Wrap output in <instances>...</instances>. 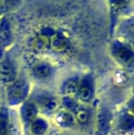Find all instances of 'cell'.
Returning a JSON list of instances; mask_svg holds the SVG:
<instances>
[{"label":"cell","instance_id":"2","mask_svg":"<svg viewBox=\"0 0 134 135\" xmlns=\"http://www.w3.org/2000/svg\"><path fill=\"white\" fill-rule=\"evenodd\" d=\"M16 78V70L9 61L5 60L0 64V80L3 83H11Z\"/></svg>","mask_w":134,"mask_h":135},{"label":"cell","instance_id":"10","mask_svg":"<svg viewBox=\"0 0 134 135\" xmlns=\"http://www.w3.org/2000/svg\"><path fill=\"white\" fill-rule=\"evenodd\" d=\"M52 48L55 51L62 52V51L65 50L67 48L68 41L66 38H64L63 36L56 34L52 39Z\"/></svg>","mask_w":134,"mask_h":135},{"label":"cell","instance_id":"19","mask_svg":"<svg viewBox=\"0 0 134 135\" xmlns=\"http://www.w3.org/2000/svg\"><path fill=\"white\" fill-rule=\"evenodd\" d=\"M52 135H66V133H64L63 132H55L53 133H52Z\"/></svg>","mask_w":134,"mask_h":135},{"label":"cell","instance_id":"18","mask_svg":"<svg viewBox=\"0 0 134 135\" xmlns=\"http://www.w3.org/2000/svg\"><path fill=\"white\" fill-rule=\"evenodd\" d=\"M130 108H131L132 111H134V98L131 100V102H130Z\"/></svg>","mask_w":134,"mask_h":135},{"label":"cell","instance_id":"17","mask_svg":"<svg viewBox=\"0 0 134 135\" xmlns=\"http://www.w3.org/2000/svg\"><path fill=\"white\" fill-rule=\"evenodd\" d=\"M98 126L102 132H103L104 130H106L107 127H108V118H107V114L104 111H101L100 113H99Z\"/></svg>","mask_w":134,"mask_h":135},{"label":"cell","instance_id":"8","mask_svg":"<svg viewBox=\"0 0 134 135\" xmlns=\"http://www.w3.org/2000/svg\"><path fill=\"white\" fill-rule=\"evenodd\" d=\"M48 124L41 118H36L34 120L31 121V133L34 135H42L47 131Z\"/></svg>","mask_w":134,"mask_h":135},{"label":"cell","instance_id":"15","mask_svg":"<svg viewBox=\"0 0 134 135\" xmlns=\"http://www.w3.org/2000/svg\"><path fill=\"white\" fill-rule=\"evenodd\" d=\"M120 126L125 130H131L134 128V119L130 115H125L122 118Z\"/></svg>","mask_w":134,"mask_h":135},{"label":"cell","instance_id":"5","mask_svg":"<svg viewBox=\"0 0 134 135\" xmlns=\"http://www.w3.org/2000/svg\"><path fill=\"white\" fill-rule=\"evenodd\" d=\"M20 114H21L22 119L25 122H31L36 119V116L38 114L37 107L31 102H27L21 107Z\"/></svg>","mask_w":134,"mask_h":135},{"label":"cell","instance_id":"9","mask_svg":"<svg viewBox=\"0 0 134 135\" xmlns=\"http://www.w3.org/2000/svg\"><path fill=\"white\" fill-rule=\"evenodd\" d=\"M41 108L44 111L48 112V113H52L54 112L59 108V102L57 99L53 98H43L41 102Z\"/></svg>","mask_w":134,"mask_h":135},{"label":"cell","instance_id":"7","mask_svg":"<svg viewBox=\"0 0 134 135\" xmlns=\"http://www.w3.org/2000/svg\"><path fill=\"white\" fill-rule=\"evenodd\" d=\"M33 73L38 78H46L52 73V67L47 62H39L36 64L33 68Z\"/></svg>","mask_w":134,"mask_h":135},{"label":"cell","instance_id":"3","mask_svg":"<svg viewBox=\"0 0 134 135\" xmlns=\"http://www.w3.org/2000/svg\"><path fill=\"white\" fill-rule=\"evenodd\" d=\"M79 99L83 102H89L93 97V87H92L91 81L88 79H85L78 87L77 93Z\"/></svg>","mask_w":134,"mask_h":135},{"label":"cell","instance_id":"12","mask_svg":"<svg viewBox=\"0 0 134 135\" xmlns=\"http://www.w3.org/2000/svg\"><path fill=\"white\" fill-rule=\"evenodd\" d=\"M63 105L69 112H75L78 108V103L75 98H70V97H64L63 98Z\"/></svg>","mask_w":134,"mask_h":135},{"label":"cell","instance_id":"14","mask_svg":"<svg viewBox=\"0 0 134 135\" xmlns=\"http://www.w3.org/2000/svg\"><path fill=\"white\" fill-rule=\"evenodd\" d=\"M48 46V40L44 37H39L32 41V47L37 51H43Z\"/></svg>","mask_w":134,"mask_h":135},{"label":"cell","instance_id":"4","mask_svg":"<svg viewBox=\"0 0 134 135\" xmlns=\"http://www.w3.org/2000/svg\"><path fill=\"white\" fill-rule=\"evenodd\" d=\"M114 55L121 64H128L132 62L134 59V54L130 49L125 46H118L115 48Z\"/></svg>","mask_w":134,"mask_h":135},{"label":"cell","instance_id":"6","mask_svg":"<svg viewBox=\"0 0 134 135\" xmlns=\"http://www.w3.org/2000/svg\"><path fill=\"white\" fill-rule=\"evenodd\" d=\"M55 121L59 126L66 128V127H70L73 124L75 118L72 115L71 112L67 111V110H63V111H59L56 114Z\"/></svg>","mask_w":134,"mask_h":135},{"label":"cell","instance_id":"13","mask_svg":"<svg viewBox=\"0 0 134 135\" xmlns=\"http://www.w3.org/2000/svg\"><path fill=\"white\" fill-rule=\"evenodd\" d=\"M75 118L81 124H85L89 119V111L85 108H78L75 111Z\"/></svg>","mask_w":134,"mask_h":135},{"label":"cell","instance_id":"1","mask_svg":"<svg viewBox=\"0 0 134 135\" xmlns=\"http://www.w3.org/2000/svg\"><path fill=\"white\" fill-rule=\"evenodd\" d=\"M28 94V85L25 82L18 81L11 85L7 90V99L11 104L21 102Z\"/></svg>","mask_w":134,"mask_h":135},{"label":"cell","instance_id":"20","mask_svg":"<svg viewBox=\"0 0 134 135\" xmlns=\"http://www.w3.org/2000/svg\"><path fill=\"white\" fill-rule=\"evenodd\" d=\"M29 135H34V134H32V133H31V134H29Z\"/></svg>","mask_w":134,"mask_h":135},{"label":"cell","instance_id":"16","mask_svg":"<svg viewBox=\"0 0 134 135\" xmlns=\"http://www.w3.org/2000/svg\"><path fill=\"white\" fill-rule=\"evenodd\" d=\"M7 130V115L6 111L0 113V135H5Z\"/></svg>","mask_w":134,"mask_h":135},{"label":"cell","instance_id":"11","mask_svg":"<svg viewBox=\"0 0 134 135\" xmlns=\"http://www.w3.org/2000/svg\"><path fill=\"white\" fill-rule=\"evenodd\" d=\"M78 85L75 80H68L65 82L63 85V93L65 97H70V98L76 97L78 93Z\"/></svg>","mask_w":134,"mask_h":135}]
</instances>
